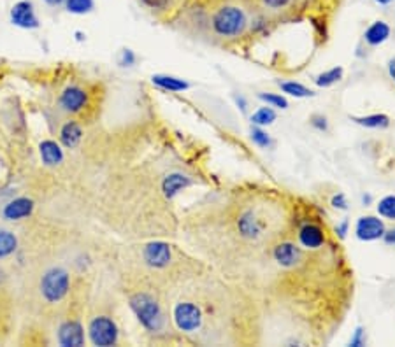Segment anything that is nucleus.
Returning a JSON list of instances; mask_svg holds the SVG:
<instances>
[{
  "instance_id": "23",
  "label": "nucleus",
  "mask_w": 395,
  "mask_h": 347,
  "mask_svg": "<svg viewBox=\"0 0 395 347\" xmlns=\"http://www.w3.org/2000/svg\"><path fill=\"white\" fill-rule=\"evenodd\" d=\"M276 121V111L273 108H260L255 115L251 116V123L257 126H266Z\"/></svg>"
},
{
  "instance_id": "20",
  "label": "nucleus",
  "mask_w": 395,
  "mask_h": 347,
  "mask_svg": "<svg viewBox=\"0 0 395 347\" xmlns=\"http://www.w3.org/2000/svg\"><path fill=\"white\" fill-rule=\"evenodd\" d=\"M63 8L70 15H88L95 8V0H65Z\"/></svg>"
},
{
  "instance_id": "33",
  "label": "nucleus",
  "mask_w": 395,
  "mask_h": 347,
  "mask_svg": "<svg viewBox=\"0 0 395 347\" xmlns=\"http://www.w3.org/2000/svg\"><path fill=\"white\" fill-rule=\"evenodd\" d=\"M48 8L51 9H56V8H62L63 4H65V0H42Z\"/></svg>"
},
{
  "instance_id": "5",
  "label": "nucleus",
  "mask_w": 395,
  "mask_h": 347,
  "mask_svg": "<svg viewBox=\"0 0 395 347\" xmlns=\"http://www.w3.org/2000/svg\"><path fill=\"white\" fill-rule=\"evenodd\" d=\"M118 326L109 316H95L88 325V337L93 346H115L118 342Z\"/></svg>"
},
{
  "instance_id": "1",
  "label": "nucleus",
  "mask_w": 395,
  "mask_h": 347,
  "mask_svg": "<svg viewBox=\"0 0 395 347\" xmlns=\"http://www.w3.org/2000/svg\"><path fill=\"white\" fill-rule=\"evenodd\" d=\"M130 309L134 310L137 321L150 333L163 332L167 325V316L162 303L150 291H136L129 296Z\"/></svg>"
},
{
  "instance_id": "2",
  "label": "nucleus",
  "mask_w": 395,
  "mask_h": 347,
  "mask_svg": "<svg viewBox=\"0 0 395 347\" xmlns=\"http://www.w3.org/2000/svg\"><path fill=\"white\" fill-rule=\"evenodd\" d=\"M211 26L216 37L236 39L248 28V16L239 6L227 4L214 11L211 16Z\"/></svg>"
},
{
  "instance_id": "28",
  "label": "nucleus",
  "mask_w": 395,
  "mask_h": 347,
  "mask_svg": "<svg viewBox=\"0 0 395 347\" xmlns=\"http://www.w3.org/2000/svg\"><path fill=\"white\" fill-rule=\"evenodd\" d=\"M309 123H311V126H314V128L320 130V132H325V130L329 128V123H327L325 116H321V115L311 116Z\"/></svg>"
},
{
  "instance_id": "32",
  "label": "nucleus",
  "mask_w": 395,
  "mask_h": 347,
  "mask_svg": "<svg viewBox=\"0 0 395 347\" xmlns=\"http://www.w3.org/2000/svg\"><path fill=\"white\" fill-rule=\"evenodd\" d=\"M383 239H385V242H387V244L395 246V228H392V230H388V232H385Z\"/></svg>"
},
{
  "instance_id": "6",
  "label": "nucleus",
  "mask_w": 395,
  "mask_h": 347,
  "mask_svg": "<svg viewBox=\"0 0 395 347\" xmlns=\"http://www.w3.org/2000/svg\"><path fill=\"white\" fill-rule=\"evenodd\" d=\"M58 105L67 115H79L88 105V92L78 85L67 86L60 95Z\"/></svg>"
},
{
  "instance_id": "7",
  "label": "nucleus",
  "mask_w": 395,
  "mask_h": 347,
  "mask_svg": "<svg viewBox=\"0 0 395 347\" xmlns=\"http://www.w3.org/2000/svg\"><path fill=\"white\" fill-rule=\"evenodd\" d=\"M11 22L19 28H39V16L32 0H19L13 6Z\"/></svg>"
},
{
  "instance_id": "24",
  "label": "nucleus",
  "mask_w": 395,
  "mask_h": 347,
  "mask_svg": "<svg viewBox=\"0 0 395 347\" xmlns=\"http://www.w3.org/2000/svg\"><path fill=\"white\" fill-rule=\"evenodd\" d=\"M259 99L267 102L269 105H273V108H280V109L289 108V100L281 95H276V93H260Z\"/></svg>"
},
{
  "instance_id": "10",
  "label": "nucleus",
  "mask_w": 395,
  "mask_h": 347,
  "mask_svg": "<svg viewBox=\"0 0 395 347\" xmlns=\"http://www.w3.org/2000/svg\"><path fill=\"white\" fill-rule=\"evenodd\" d=\"M33 202L26 196H19V198H13L2 207V216L6 221H22V219L29 218L33 212Z\"/></svg>"
},
{
  "instance_id": "31",
  "label": "nucleus",
  "mask_w": 395,
  "mask_h": 347,
  "mask_svg": "<svg viewBox=\"0 0 395 347\" xmlns=\"http://www.w3.org/2000/svg\"><path fill=\"white\" fill-rule=\"evenodd\" d=\"M134 62H136V55L130 49H125L122 55V65H134Z\"/></svg>"
},
{
  "instance_id": "17",
  "label": "nucleus",
  "mask_w": 395,
  "mask_h": 347,
  "mask_svg": "<svg viewBox=\"0 0 395 347\" xmlns=\"http://www.w3.org/2000/svg\"><path fill=\"white\" fill-rule=\"evenodd\" d=\"M153 83L166 92H183L188 88V83L174 76H153Z\"/></svg>"
},
{
  "instance_id": "30",
  "label": "nucleus",
  "mask_w": 395,
  "mask_h": 347,
  "mask_svg": "<svg viewBox=\"0 0 395 347\" xmlns=\"http://www.w3.org/2000/svg\"><path fill=\"white\" fill-rule=\"evenodd\" d=\"M332 205L336 207V209H346L348 207V202H346V196H344V193H337V195L332 196Z\"/></svg>"
},
{
  "instance_id": "18",
  "label": "nucleus",
  "mask_w": 395,
  "mask_h": 347,
  "mask_svg": "<svg viewBox=\"0 0 395 347\" xmlns=\"http://www.w3.org/2000/svg\"><path fill=\"white\" fill-rule=\"evenodd\" d=\"M351 119H353L357 125L374 130L387 128V126L390 125V118H388L387 115H371V116H364V118H357V116H353Z\"/></svg>"
},
{
  "instance_id": "35",
  "label": "nucleus",
  "mask_w": 395,
  "mask_h": 347,
  "mask_svg": "<svg viewBox=\"0 0 395 347\" xmlns=\"http://www.w3.org/2000/svg\"><path fill=\"white\" fill-rule=\"evenodd\" d=\"M387 69H388V74H390V78L394 79V83H395V56H394V58L388 60Z\"/></svg>"
},
{
  "instance_id": "9",
  "label": "nucleus",
  "mask_w": 395,
  "mask_h": 347,
  "mask_svg": "<svg viewBox=\"0 0 395 347\" xmlns=\"http://www.w3.org/2000/svg\"><path fill=\"white\" fill-rule=\"evenodd\" d=\"M143 258H145L146 265L153 266V269H166L172 262V251H170V246L163 244V242H152L143 249Z\"/></svg>"
},
{
  "instance_id": "3",
  "label": "nucleus",
  "mask_w": 395,
  "mask_h": 347,
  "mask_svg": "<svg viewBox=\"0 0 395 347\" xmlns=\"http://www.w3.org/2000/svg\"><path fill=\"white\" fill-rule=\"evenodd\" d=\"M172 323L177 332L185 335H197L204 330L202 307L195 300H179L172 307Z\"/></svg>"
},
{
  "instance_id": "16",
  "label": "nucleus",
  "mask_w": 395,
  "mask_h": 347,
  "mask_svg": "<svg viewBox=\"0 0 395 347\" xmlns=\"http://www.w3.org/2000/svg\"><path fill=\"white\" fill-rule=\"evenodd\" d=\"M18 249V239L11 230L0 228V262L13 256Z\"/></svg>"
},
{
  "instance_id": "4",
  "label": "nucleus",
  "mask_w": 395,
  "mask_h": 347,
  "mask_svg": "<svg viewBox=\"0 0 395 347\" xmlns=\"http://www.w3.org/2000/svg\"><path fill=\"white\" fill-rule=\"evenodd\" d=\"M70 289V276L63 266H51L46 270L39 282V291L42 300L49 305H55L65 300Z\"/></svg>"
},
{
  "instance_id": "25",
  "label": "nucleus",
  "mask_w": 395,
  "mask_h": 347,
  "mask_svg": "<svg viewBox=\"0 0 395 347\" xmlns=\"http://www.w3.org/2000/svg\"><path fill=\"white\" fill-rule=\"evenodd\" d=\"M251 141L255 142L259 148H269L271 144H273V141H271L269 133L264 132L260 126H255V128L251 130Z\"/></svg>"
},
{
  "instance_id": "22",
  "label": "nucleus",
  "mask_w": 395,
  "mask_h": 347,
  "mask_svg": "<svg viewBox=\"0 0 395 347\" xmlns=\"http://www.w3.org/2000/svg\"><path fill=\"white\" fill-rule=\"evenodd\" d=\"M378 214L385 219L395 221V195H388L378 203Z\"/></svg>"
},
{
  "instance_id": "8",
  "label": "nucleus",
  "mask_w": 395,
  "mask_h": 347,
  "mask_svg": "<svg viewBox=\"0 0 395 347\" xmlns=\"http://www.w3.org/2000/svg\"><path fill=\"white\" fill-rule=\"evenodd\" d=\"M385 225L380 218L376 216H362L358 218L357 225H355V233L364 242H371V240L383 239L385 235Z\"/></svg>"
},
{
  "instance_id": "21",
  "label": "nucleus",
  "mask_w": 395,
  "mask_h": 347,
  "mask_svg": "<svg viewBox=\"0 0 395 347\" xmlns=\"http://www.w3.org/2000/svg\"><path fill=\"white\" fill-rule=\"evenodd\" d=\"M281 90H283L287 95H292V96H297V99H306V96H313L314 92L313 90L306 88L304 85H300V83H296V81H287V83H280Z\"/></svg>"
},
{
  "instance_id": "15",
  "label": "nucleus",
  "mask_w": 395,
  "mask_h": 347,
  "mask_svg": "<svg viewBox=\"0 0 395 347\" xmlns=\"http://www.w3.org/2000/svg\"><path fill=\"white\" fill-rule=\"evenodd\" d=\"M39 153H41L42 163L48 167L58 165L63 160L62 148L55 141H42L41 146H39Z\"/></svg>"
},
{
  "instance_id": "12",
  "label": "nucleus",
  "mask_w": 395,
  "mask_h": 347,
  "mask_svg": "<svg viewBox=\"0 0 395 347\" xmlns=\"http://www.w3.org/2000/svg\"><path fill=\"white\" fill-rule=\"evenodd\" d=\"M81 139H83V128L78 121L69 119V121L63 123L62 128H60V142H62V146L72 149L81 142Z\"/></svg>"
},
{
  "instance_id": "34",
  "label": "nucleus",
  "mask_w": 395,
  "mask_h": 347,
  "mask_svg": "<svg viewBox=\"0 0 395 347\" xmlns=\"http://www.w3.org/2000/svg\"><path fill=\"white\" fill-rule=\"evenodd\" d=\"M346 232H348V221L344 219L341 225H337V228H336V233H339V237L341 239H344V235H346Z\"/></svg>"
},
{
  "instance_id": "26",
  "label": "nucleus",
  "mask_w": 395,
  "mask_h": 347,
  "mask_svg": "<svg viewBox=\"0 0 395 347\" xmlns=\"http://www.w3.org/2000/svg\"><path fill=\"white\" fill-rule=\"evenodd\" d=\"M293 0H262V6L267 9V11L273 12H280L289 9L292 6Z\"/></svg>"
},
{
  "instance_id": "27",
  "label": "nucleus",
  "mask_w": 395,
  "mask_h": 347,
  "mask_svg": "<svg viewBox=\"0 0 395 347\" xmlns=\"http://www.w3.org/2000/svg\"><path fill=\"white\" fill-rule=\"evenodd\" d=\"M140 2H143L148 9L156 12L167 11V9L170 8V4H172V0H140Z\"/></svg>"
},
{
  "instance_id": "13",
  "label": "nucleus",
  "mask_w": 395,
  "mask_h": 347,
  "mask_svg": "<svg viewBox=\"0 0 395 347\" xmlns=\"http://www.w3.org/2000/svg\"><path fill=\"white\" fill-rule=\"evenodd\" d=\"M390 32H392L390 26L380 19V22H374L373 25L364 32V41L374 48V46L383 44V42L390 37Z\"/></svg>"
},
{
  "instance_id": "29",
  "label": "nucleus",
  "mask_w": 395,
  "mask_h": 347,
  "mask_svg": "<svg viewBox=\"0 0 395 347\" xmlns=\"http://www.w3.org/2000/svg\"><path fill=\"white\" fill-rule=\"evenodd\" d=\"M350 346H353V347L366 346V333H364L362 328H357V330H355V335L351 337Z\"/></svg>"
},
{
  "instance_id": "14",
  "label": "nucleus",
  "mask_w": 395,
  "mask_h": 347,
  "mask_svg": "<svg viewBox=\"0 0 395 347\" xmlns=\"http://www.w3.org/2000/svg\"><path fill=\"white\" fill-rule=\"evenodd\" d=\"M190 185H192V179L183 176V174L176 172V174H170V176H167V178L163 179L162 192L166 193V196L172 198V196H176L177 193L182 192V189H185L186 186H190Z\"/></svg>"
},
{
  "instance_id": "11",
  "label": "nucleus",
  "mask_w": 395,
  "mask_h": 347,
  "mask_svg": "<svg viewBox=\"0 0 395 347\" xmlns=\"http://www.w3.org/2000/svg\"><path fill=\"white\" fill-rule=\"evenodd\" d=\"M58 342L62 346H83L85 344V332L78 321H67L60 326Z\"/></svg>"
},
{
  "instance_id": "36",
  "label": "nucleus",
  "mask_w": 395,
  "mask_h": 347,
  "mask_svg": "<svg viewBox=\"0 0 395 347\" xmlns=\"http://www.w3.org/2000/svg\"><path fill=\"white\" fill-rule=\"evenodd\" d=\"M376 4H380V6H388V4H392L394 0H374Z\"/></svg>"
},
{
  "instance_id": "19",
  "label": "nucleus",
  "mask_w": 395,
  "mask_h": 347,
  "mask_svg": "<svg viewBox=\"0 0 395 347\" xmlns=\"http://www.w3.org/2000/svg\"><path fill=\"white\" fill-rule=\"evenodd\" d=\"M343 74H344L343 67H334L330 71L321 72L320 76H316L314 83H316V86H320V88H329V86L339 83L341 79H343Z\"/></svg>"
}]
</instances>
